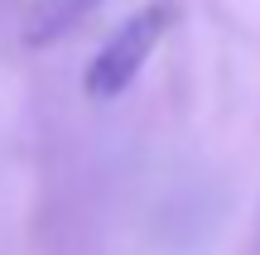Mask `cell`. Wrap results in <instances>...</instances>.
Instances as JSON below:
<instances>
[{"label": "cell", "mask_w": 260, "mask_h": 255, "mask_svg": "<svg viewBox=\"0 0 260 255\" xmlns=\"http://www.w3.org/2000/svg\"><path fill=\"white\" fill-rule=\"evenodd\" d=\"M87 10H92V0H44V5H39L34 34L39 39H53V34H63V29H73Z\"/></svg>", "instance_id": "7a4b0ae2"}, {"label": "cell", "mask_w": 260, "mask_h": 255, "mask_svg": "<svg viewBox=\"0 0 260 255\" xmlns=\"http://www.w3.org/2000/svg\"><path fill=\"white\" fill-rule=\"evenodd\" d=\"M174 24H178V0H149L135 15H125L121 24L111 29V39L92 53V63H87V72H82L87 96H96V101L121 96L125 87L145 72V63L154 58V48L164 44V34Z\"/></svg>", "instance_id": "6da1fadb"}]
</instances>
